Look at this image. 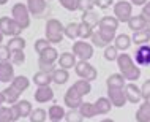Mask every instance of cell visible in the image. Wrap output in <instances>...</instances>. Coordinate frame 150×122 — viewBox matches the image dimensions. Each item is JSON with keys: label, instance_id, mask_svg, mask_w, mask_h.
Instances as JSON below:
<instances>
[{"label": "cell", "instance_id": "cell-1", "mask_svg": "<svg viewBox=\"0 0 150 122\" xmlns=\"http://www.w3.org/2000/svg\"><path fill=\"white\" fill-rule=\"evenodd\" d=\"M117 67H119V71L123 75V78L129 81V83H134L141 78V68L139 65L134 62V59L128 54V52H122L117 57Z\"/></svg>", "mask_w": 150, "mask_h": 122}, {"label": "cell", "instance_id": "cell-2", "mask_svg": "<svg viewBox=\"0 0 150 122\" xmlns=\"http://www.w3.org/2000/svg\"><path fill=\"white\" fill-rule=\"evenodd\" d=\"M44 34H46V38L51 44H59V43H62L63 36H65V26L59 19H49L46 22Z\"/></svg>", "mask_w": 150, "mask_h": 122}, {"label": "cell", "instance_id": "cell-3", "mask_svg": "<svg viewBox=\"0 0 150 122\" xmlns=\"http://www.w3.org/2000/svg\"><path fill=\"white\" fill-rule=\"evenodd\" d=\"M11 18H13L24 30L30 26V11H29V8H27L25 3H21V2L14 3L13 8H11Z\"/></svg>", "mask_w": 150, "mask_h": 122}, {"label": "cell", "instance_id": "cell-4", "mask_svg": "<svg viewBox=\"0 0 150 122\" xmlns=\"http://www.w3.org/2000/svg\"><path fill=\"white\" fill-rule=\"evenodd\" d=\"M73 54L79 60H90L93 57V44L87 40H76L73 43Z\"/></svg>", "mask_w": 150, "mask_h": 122}, {"label": "cell", "instance_id": "cell-5", "mask_svg": "<svg viewBox=\"0 0 150 122\" xmlns=\"http://www.w3.org/2000/svg\"><path fill=\"white\" fill-rule=\"evenodd\" d=\"M22 27L10 16H2L0 18V32L5 36H19L22 34Z\"/></svg>", "mask_w": 150, "mask_h": 122}, {"label": "cell", "instance_id": "cell-6", "mask_svg": "<svg viewBox=\"0 0 150 122\" xmlns=\"http://www.w3.org/2000/svg\"><path fill=\"white\" fill-rule=\"evenodd\" d=\"M74 71L81 79H87V81H90V83L98 78L96 68L93 67L92 63H88V60H79L74 67Z\"/></svg>", "mask_w": 150, "mask_h": 122}, {"label": "cell", "instance_id": "cell-7", "mask_svg": "<svg viewBox=\"0 0 150 122\" xmlns=\"http://www.w3.org/2000/svg\"><path fill=\"white\" fill-rule=\"evenodd\" d=\"M114 16L119 22H128L133 18V3L128 0H120L114 5Z\"/></svg>", "mask_w": 150, "mask_h": 122}, {"label": "cell", "instance_id": "cell-8", "mask_svg": "<svg viewBox=\"0 0 150 122\" xmlns=\"http://www.w3.org/2000/svg\"><path fill=\"white\" fill-rule=\"evenodd\" d=\"M108 98L115 108H123L125 103H128L127 95H125V87H108Z\"/></svg>", "mask_w": 150, "mask_h": 122}, {"label": "cell", "instance_id": "cell-9", "mask_svg": "<svg viewBox=\"0 0 150 122\" xmlns=\"http://www.w3.org/2000/svg\"><path fill=\"white\" fill-rule=\"evenodd\" d=\"M82 98H84V97L81 95V93H79L78 91H76L74 87L71 86L67 92H65L63 101H65V105H67V106L70 108V109H79V106L84 103Z\"/></svg>", "mask_w": 150, "mask_h": 122}, {"label": "cell", "instance_id": "cell-10", "mask_svg": "<svg viewBox=\"0 0 150 122\" xmlns=\"http://www.w3.org/2000/svg\"><path fill=\"white\" fill-rule=\"evenodd\" d=\"M33 97L36 103H47V101L54 100V91L51 89V86H38Z\"/></svg>", "mask_w": 150, "mask_h": 122}, {"label": "cell", "instance_id": "cell-11", "mask_svg": "<svg viewBox=\"0 0 150 122\" xmlns=\"http://www.w3.org/2000/svg\"><path fill=\"white\" fill-rule=\"evenodd\" d=\"M134 62L137 65H145L150 67V46L149 44H142V46H137V49L134 52Z\"/></svg>", "mask_w": 150, "mask_h": 122}, {"label": "cell", "instance_id": "cell-12", "mask_svg": "<svg viewBox=\"0 0 150 122\" xmlns=\"http://www.w3.org/2000/svg\"><path fill=\"white\" fill-rule=\"evenodd\" d=\"M11 60L0 62V83H11L14 78V67Z\"/></svg>", "mask_w": 150, "mask_h": 122}, {"label": "cell", "instance_id": "cell-13", "mask_svg": "<svg viewBox=\"0 0 150 122\" xmlns=\"http://www.w3.org/2000/svg\"><path fill=\"white\" fill-rule=\"evenodd\" d=\"M125 95L129 103H141L142 100V93H141V87H137L134 83H128L125 86Z\"/></svg>", "mask_w": 150, "mask_h": 122}, {"label": "cell", "instance_id": "cell-14", "mask_svg": "<svg viewBox=\"0 0 150 122\" xmlns=\"http://www.w3.org/2000/svg\"><path fill=\"white\" fill-rule=\"evenodd\" d=\"M57 63L60 65V68H65V70H71V68L76 67L78 60H76V56L73 54V52L67 51V52H62V54L59 56Z\"/></svg>", "mask_w": 150, "mask_h": 122}, {"label": "cell", "instance_id": "cell-15", "mask_svg": "<svg viewBox=\"0 0 150 122\" xmlns=\"http://www.w3.org/2000/svg\"><path fill=\"white\" fill-rule=\"evenodd\" d=\"M27 8H29L30 14L33 16H41L47 8V0H27Z\"/></svg>", "mask_w": 150, "mask_h": 122}, {"label": "cell", "instance_id": "cell-16", "mask_svg": "<svg viewBox=\"0 0 150 122\" xmlns=\"http://www.w3.org/2000/svg\"><path fill=\"white\" fill-rule=\"evenodd\" d=\"M38 63H55L59 60V52L54 46H49L47 49H44L41 54H38Z\"/></svg>", "mask_w": 150, "mask_h": 122}, {"label": "cell", "instance_id": "cell-17", "mask_svg": "<svg viewBox=\"0 0 150 122\" xmlns=\"http://www.w3.org/2000/svg\"><path fill=\"white\" fill-rule=\"evenodd\" d=\"M128 24V27L131 29L133 32H137V30H144V29H147V26H149V19L147 18H144L142 14H137V16H133L131 19L127 22Z\"/></svg>", "mask_w": 150, "mask_h": 122}, {"label": "cell", "instance_id": "cell-18", "mask_svg": "<svg viewBox=\"0 0 150 122\" xmlns=\"http://www.w3.org/2000/svg\"><path fill=\"white\" fill-rule=\"evenodd\" d=\"M65 114H67V111L63 109V106H60L57 103L51 105L47 109V117L51 122H60L62 119H65Z\"/></svg>", "mask_w": 150, "mask_h": 122}, {"label": "cell", "instance_id": "cell-19", "mask_svg": "<svg viewBox=\"0 0 150 122\" xmlns=\"http://www.w3.org/2000/svg\"><path fill=\"white\" fill-rule=\"evenodd\" d=\"M119 19L115 16H103L98 22V27L100 29H106V30H112V32H117L119 29Z\"/></svg>", "mask_w": 150, "mask_h": 122}, {"label": "cell", "instance_id": "cell-20", "mask_svg": "<svg viewBox=\"0 0 150 122\" xmlns=\"http://www.w3.org/2000/svg\"><path fill=\"white\" fill-rule=\"evenodd\" d=\"M131 43H133L131 36L127 35V34H119V35H115V38H114V46L119 51H127L128 48L131 46Z\"/></svg>", "mask_w": 150, "mask_h": 122}, {"label": "cell", "instance_id": "cell-21", "mask_svg": "<svg viewBox=\"0 0 150 122\" xmlns=\"http://www.w3.org/2000/svg\"><path fill=\"white\" fill-rule=\"evenodd\" d=\"M134 117H136L137 122H150V105L145 100L139 105Z\"/></svg>", "mask_w": 150, "mask_h": 122}, {"label": "cell", "instance_id": "cell-22", "mask_svg": "<svg viewBox=\"0 0 150 122\" xmlns=\"http://www.w3.org/2000/svg\"><path fill=\"white\" fill-rule=\"evenodd\" d=\"M68 79H70V73H68V70H65V68L59 67L52 71V83L59 84V86H63V84L68 83Z\"/></svg>", "mask_w": 150, "mask_h": 122}, {"label": "cell", "instance_id": "cell-23", "mask_svg": "<svg viewBox=\"0 0 150 122\" xmlns=\"http://www.w3.org/2000/svg\"><path fill=\"white\" fill-rule=\"evenodd\" d=\"M106 86L108 87H125L127 86V79L123 78V75L119 73H112V75L108 76L106 79Z\"/></svg>", "mask_w": 150, "mask_h": 122}, {"label": "cell", "instance_id": "cell-24", "mask_svg": "<svg viewBox=\"0 0 150 122\" xmlns=\"http://www.w3.org/2000/svg\"><path fill=\"white\" fill-rule=\"evenodd\" d=\"M95 109H96V114H108L112 108V103L108 97H100L98 100L95 101Z\"/></svg>", "mask_w": 150, "mask_h": 122}, {"label": "cell", "instance_id": "cell-25", "mask_svg": "<svg viewBox=\"0 0 150 122\" xmlns=\"http://www.w3.org/2000/svg\"><path fill=\"white\" fill-rule=\"evenodd\" d=\"M6 46L10 48L11 52H18V51H24V49H25L27 41H25V38H22L21 35H19V36H11Z\"/></svg>", "mask_w": 150, "mask_h": 122}, {"label": "cell", "instance_id": "cell-26", "mask_svg": "<svg viewBox=\"0 0 150 122\" xmlns=\"http://www.w3.org/2000/svg\"><path fill=\"white\" fill-rule=\"evenodd\" d=\"M33 84H36V87L38 86H49L52 83V73H46V71H36L33 75Z\"/></svg>", "mask_w": 150, "mask_h": 122}, {"label": "cell", "instance_id": "cell-27", "mask_svg": "<svg viewBox=\"0 0 150 122\" xmlns=\"http://www.w3.org/2000/svg\"><path fill=\"white\" fill-rule=\"evenodd\" d=\"M11 86H13L16 91H19V92H25L27 89H29V86H30V79L27 78V76H24V75H21V76H14L13 78V81H11Z\"/></svg>", "mask_w": 150, "mask_h": 122}, {"label": "cell", "instance_id": "cell-28", "mask_svg": "<svg viewBox=\"0 0 150 122\" xmlns=\"http://www.w3.org/2000/svg\"><path fill=\"white\" fill-rule=\"evenodd\" d=\"M133 43L136 44V46H142V44H149L150 41V34L147 29L144 30H137V32H133V36H131Z\"/></svg>", "mask_w": 150, "mask_h": 122}, {"label": "cell", "instance_id": "cell-29", "mask_svg": "<svg viewBox=\"0 0 150 122\" xmlns=\"http://www.w3.org/2000/svg\"><path fill=\"white\" fill-rule=\"evenodd\" d=\"M73 87H74L82 97H86L92 92V84H90V81H87V79H81L79 78L74 84H73Z\"/></svg>", "mask_w": 150, "mask_h": 122}, {"label": "cell", "instance_id": "cell-30", "mask_svg": "<svg viewBox=\"0 0 150 122\" xmlns=\"http://www.w3.org/2000/svg\"><path fill=\"white\" fill-rule=\"evenodd\" d=\"M3 93H5V97H6V103H10V105H14L16 101L21 100V92L16 91L11 84L6 89H3Z\"/></svg>", "mask_w": 150, "mask_h": 122}, {"label": "cell", "instance_id": "cell-31", "mask_svg": "<svg viewBox=\"0 0 150 122\" xmlns=\"http://www.w3.org/2000/svg\"><path fill=\"white\" fill-rule=\"evenodd\" d=\"M79 111H81V114L84 116V119H92V117L96 116L95 105H93V103H88V101H84V103L81 105V106H79Z\"/></svg>", "mask_w": 150, "mask_h": 122}, {"label": "cell", "instance_id": "cell-32", "mask_svg": "<svg viewBox=\"0 0 150 122\" xmlns=\"http://www.w3.org/2000/svg\"><path fill=\"white\" fill-rule=\"evenodd\" d=\"M100 16L98 13H95V11H86V13H82V22H86L88 24V26H92L93 29H95L96 26H98V22H100Z\"/></svg>", "mask_w": 150, "mask_h": 122}, {"label": "cell", "instance_id": "cell-33", "mask_svg": "<svg viewBox=\"0 0 150 122\" xmlns=\"http://www.w3.org/2000/svg\"><path fill=\"white\" fill-rule=\"evenodd\" d=\"M65 36L71 40H78L79 38V24L78 22H68L65 26Z\"/></svg>", "mask_w": 150, "mask_h": 122}, {"label": "cell", "instance_id": "cell-34", "mask_svg": "<svg viewBox=\"0 0 150 122\" xmlns=\"http://www.w3.org/2000/svg\"><path fill=\"white\" fill-rule=\"evenodd\" d=\"M16 105H18L19 108V113H21V117H29L32 114V111H33V108H32V103L29 100H19L16 101Z\"/></svg>", "mask_w": 150, "mask_h": 122}, {"label": "cell", "instance_id": "cell-35", "mask_svg": "<svg viewBox=\"0 0 150 122\" xmlns=\"http://www.w3.org/2000/svg\"><path fill=\"white\" fill-rule=\"evenodd\" d=\"M29 119L30 122H44L47 119V111L46 109H43V108H36L32 111V114L29 116Z\"/></svg>", "mask_w": 150, "mask_h": 122}, {"label": "cell", "instance_id": "cell-36", "mask_svg": "<svg viewBox=\"0 0 150 122\" xmlns=\"http://www.w3.org/2000/svg\"><path fill=\"white\" fill-rule=\"evenodd\" d=\"M93 27L92 26H88V24L86 22H81L79 24V38L81 40H87V38H90L92 34H93Z\"/></svg>", "mask_w": 150, "mask_h": 122}, {"label": "cell", "instance_id": "cell-37", "mask_svg": "<svg viewBox=\"0 0 150 122\" xmlns=\"http://www.w3.org/2000/svg\"><path fill=\"white\" fill-rule=\"evenodd\" d=\"M117 57H119V49H117L114 44H108L104 48V59L112 62V60H117Z\"/></svg>", "mask_w": 150, "mask_h": 122}, {"label": "cell", "instance_id": "cell-38", "mask_svg": "<svg viewBox=\"0 0 150 122\" xmlns=\"http://www.w3.org/2000/svg\"><path fill=\"white\" fill-rule=\"evenodd\" d=\"M65 121L67 122H82L84 116L81 114L79 109H70V111H67V114H65Z\"/></svg>", "mask_w": 150, "mask_h": 122}, {"label": "cell", "instance_id": "cell-39", "mask_svg": "<svg viewBox=\"0 0 150 122\" xmlns=\"http://www.w3.org/2000/svg\"><path fill=\"white\" fill-rule=\"evenodd\" d=\"M90 41H92L93 46H96V48H103V49L108 46L106 40H104L103 36L98 34V30H93V34H92V36H90Z\"/></svg>", "mask_w": 150, "mask_h": 122}, {"label": "cell", "instance_id": "cell-40", "mask_svg": "<svg viewBox=\"0 0 150 122\" xmlns=\"http://www.w3.org/2000/svg\"><path fill=\"white\" fill-rule=\"evenodd\" d=\"M0 122H13L11 106H3V105H0Z\"/></svg>", "mask_w": 150, "mask_h": 122}, {"label": "cell", "instance_id": "cell-41", "mask_svg": "<svg viewBox=\"0 0 150 122\" xmlns=\"http://www.w3.org/2000/svg\"><path fill=\"white\" fill-rule=\"evenodd\" d=\"M95 6V0H78V10L86 13V11H92Z\"/></svg>", "mask_w": 150, "mask_h": 122}, {"label": "cell", "instance_id": "cell-42", "mask_svg": "<svg viewBox=\"0 0 150 122\" xmlns=\"http://www.w3.org/2000/svg\"><path fill=\"white\" fill-rule=\"evenodd\" d=\"M51 46V43L47 41V38H38L35 41V52H38V54H41L44 49H47V48Z\"/></svg>", "mask_w": 150, "mask_h": 122}, {"label": "cell", "instance_id": "cell-43", "mask_svg": "<svg viewBox=\"0 0 150 122\" xmlns=\"http://www.w3.org/2000/svg\"><path fill=\"white\" fill-rule=\"evenodd\" d=\"M59 3L67 11H71V13L78 10V0H59Z\"/></svg>", "mask_w": 150, "mask_h": 122}, {"label": "cell", "instance_id": "cell-44", "mask_svg": "<svg viewBox=\"0 0 150 122\" xmlns=\"http://www.w3.org/2000/svg\"><path fill=\"white\" fill-rule=\"evenodd\" d=\"M11 56H13V52L10 51V48H8V46H3V44H0V62L11 60Z\"/></svg>", "mask_w": 150, "mask_h": 122}, {"label": "cell", "instance_id": "cell-45", "mask_svg": "<svg viewBox=\"0 0 150 122\" xmlns=\"http://www.w3.org/2000/svg\"><path fill=\"white\" fill-rule=\"evenodd\" d=\"M11 62L14 65H22L25 62V54H24V51H18V52H13V56H11Z\"/></svg>", "mask_w": 150, "mask_h": 122}, {"label": "cell", "instance_id": "cell-46", "mask_svg": "<svg viewBox=\"0 0 150 122\" xmlns=\"http://www.w3.org/2000/svg\"><path fill=\"white\" fill-rule=\"evenodd\" d=\"M141 93H142V100H147L150 97V79L144 81V84L141 86Z\"/></svg>", "mask_w": 150, "mask_h": 122}, {"label": "cell", "instance_id": "cell-47", "mask_svg": "<svg viewBox=\"0 0 150 122\" xmlns=\"http://www.w3.org/2000/svg\"><path fill=\"white\" fill-rule=\"evenodd\" d=\"M112 3H114V0H95V6H98L100 10H108Z\"/></svg>", "mask_w": 150, "mask_h": 122}, {"label": "cell", "instance_id": "cell-48", "mask_svg": "<svg viewBox=\"0 0 150 122\" xmlns=\"http://www.w3.org/2000/svg\"><path fill=\"white\" fill-rule=\"evenodd\" d=\"M40 65V70L41 71H46V73H52L55 70V63H38Z\"/></svg>", "mask_w": 150, "mask_h": 122}, {"label": "cell", "instance_id": "cell-49", "mask_svg": "<svg viewBox=\"0 0 150 122\" xmlns=\"http://www.w3.org/2000/svg\"><path fill=\"white\" fill-rule=\"evenodd\" d=\"M11 106V114H13V122H16V121H19L21 119V113H19V108H18V105H10Z\"/></svg>", "mask_w": 150, "mask_h": 122}, {"label": "cell", "instance_id": "cell-50", "mask_svg": "<svg viewBox=\"0 0 150 122\" xmlns=\"http://www.w3.org/2000/svg\"><path fill=\"white\" fill-rule=\"evenodd\" d=\"M144 16V18H147L149 21H150V2H147L145 5L142 6V13H141Z\"/></svg>", "mask_w": 150, "mask_h": 122}, {"label": "cell", "instance_id": "cell-51", "mask_svg": "<svg viewBox=\"0 0 150 122\" xmlns=\"http://www.w3.org/2000/svg\"><path fill=\"white\" fill-rule=\"evenodd\" d=\"M129 2L133 3V6H144L149 0H129Z\"/></svg>", "mask_w": 150, "mask_h": 122}, {"label": "cell", "instance_id": "cell-52", "mask_svg": "<svg viewBox=\"0 0 150 122\" xmlns=\"http://www.w3.org/2000/svg\"><path fill=\"white\" fill-rule=\"evenodd\" d=\"M3 103H6V97H5V93H3V91L0 92V105H3Z\"/></svg>", "mask_w": 150, "mask_h": 122}, {"label": "cell", "instance_id": "cell-53", "mask_svg": "<svg viewBox=\"0 0 150 122\" xmlns=\"http://www.w3.org/2000/svg\"><path fill=\"white\" fill-rule=\"evenodd\" d=\"M3 36H5V35H3L2 32H0V44H2V41H3Z\"/></svg>", "mask_w": 150, "mask_h": 122}, {"label": "cell", "instance_id": "cell-54", "mask_svg": "<svg viewBox=\"0 0 150 122\" xmlns=\"http://www.w3.org/2000/svg\"><path fill=\"white\" fill-rule=\"evenodd\" d=\"M101 122H115V121H112V119H103Z\"/></svg>", "mask_w": 150, "mask_h": 122}, {"label": "cell", "instance_id": "cell-55", "mask_svg": "<svg viewBox=\"0 0 150 122\" xmlns=\"http://www.w3.org/2000/svg\"><path fill=\"white\" fill-rule=\"evenodd\" d=\"M6 2L8 0H0V5H6Z\"/></svg>", "mask_w": 150, "mask_h": 122}, {"label": "cell", "instance_id": "cell-56", "mask_svg": "<svg viewBox=\"0 0 150 122\" xmlns=\"http://www.w3.org/2000/svg\"><path fill=\"white\" fill-rule=\"evenodd\" d=\"M147 30H149V34H150V21H149V26H147Z\"/></svg>", "mask_w": 150, "mask_h": 122}, {"label": "cell", "instance_id": "cell-57", "mask_svg": "<svg viewBox=\"0 0 150 122\" xmlns=\"http://www.w3.org/2000/svg\"><path fill=\"white\" fill-rule=\"evenodd\" d=\"M145 101H147V103L150 105V97H149V98H147V100H145Z\"/></svg>", "mask_w": 150, "mask_h": 122}]
</instances>
